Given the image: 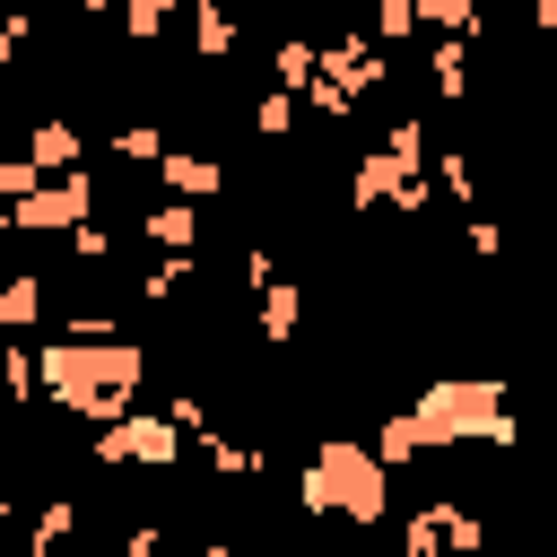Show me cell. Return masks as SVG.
Segmentation results:
<instances>
[{"instance_id": "1", "label": "cell", "mask_w": 557, "mask_h": 557, "mask_svg": "<svg viewBox=\"0 0 557 557\" xmlns=\"http://www.w3.org/2000/svg\"><path fill=\"white\" fill-rule=\"evenodd\" d=\"M44 374H52V392L70 400V418H122V392L139 383V348H122V339H104V348H44Z\"/></svg>"}, {"instance_id": "2", "label": "cell", "mask_w": 557, "mask_h": 557, "mask_svg": "<svg viewBox=\"0 0 557 557\" xmlns=\"http://www.w3.org/2000/svg\"><path fill=\"white\" fill-rule=\"evenodd\" d=\"M383 444H348V435H331L313 461H305V505H331V513H357V522H374L383 513Z\"/></svg>"}, {"instance_id": "3", "label": "cell", "mask_w": 557, "mask_h": 557, "mask_svg": "<svg viewBox=\"0 0 557 557\" xmlns=\"http://www.w3.org/2000/svg\"><path fill=\"white\" fill-rule=\"evenodd\" d=\"M87 209H96V183L70 165V183H52V191H26V200L9 209V226H87Z\"/></svg>"}, {"instance_id": "4", "label": "cell", "mask_w": 557, "mask_h": 557, "mask_svg": "<svg viewBox=\"0 0 557 557\" xmlns=\"http://www.w3.org/2000/svg\"><path fill=\"white\" fill-rule=\"evenodd\" d=\"M157 165H165V183H174L183 200H191V191H218V183H226V174H218V157H183V148H165Z\"/></svg>"}, {"instance_id": "5", "label": "cell", "mask_w": 557, "mask_h": 557, "mask_svg": "<svg viewBox=\"0 0 557 557\" xmlns=\"http://www.w3.org/2000/svg\"><path fill=\"white\" fill-rule=\"evenodd\" d=\"M139 226H148V235H157V244H165V252H183V244H191V235H200V218H191V209H183V200H157V209H148V218H139Z\"/></svg>"}, {"instance_id": "6", "label": "cell", "mask_w": 557, "mask_h": 557, "mask_svg": "<svg viewBox=\"0 0 557 557\" xmlns=\"http://www.w3.org/2000/svg\"><path fill=\"white\" fill-rule=\"evenodd\" d=\"M35 313H44V278L26 270V278H9V296H0V322H9V331H26Z\"/></svg>"}, {"instance_id": "7", "label": "cell", "mask_w": 557, "mask_h": 557, "mask_svg": "<svg viewBox=\"0 0 557 557\" xmlns=\"http://www.w3.org/2000/svg\"><path fill=\"white\" fill-rule=\"evenodd\" d=\"M35 165H78V131L70 122H44L35 131Z\"/></svg>"}, {"instance_id": "8", "label": "cell", "mask_w": 557, "mask_h": 557, "mask_svg": "<svg viewBox=\"0 0 557 557\" xmlns=\"http://www.w3.org/2000/svg\"><path fill=\"white\" fill-rule=\"evenodd\" d=\"M252 122H261V139H287V122H296L287 87H278V96H261V104H252Z\"/></svg>"}, {"instance_id": "9", "label": "cell", "mask_w": 557, "mask_h": 557, "mask_svg": "<svg viewBox=\"0 0 557 557\" xmlns=\"http://www.w3.org/2000/svg\"><path fill=\"white\" fill-rule=\"evenodd\" d=\"M0 191H9V200H26V191H35V148H26V157H9V165H0Z\"/></svg>"}, {"instance_id": "10", "label": "cell", "mask_w": 557, "mask_h": 557, "mask_svg": "<svg viewBox=\"0 0 557 557\" xmlns=\"http://www.w3.org/2000/svg\"><path fill=\"white\" fill-rule=\"evenodd\" d=\"M131 35H165V0H131Z\"/></svg>"}, {"instance_id": "11", "label": "cell", "mask_w": 557, "mask_h": 557, "mask_svg": "<svg viewBox=\"0 0 557 557\" xmlns=\"http://www.w3.org/2000/svg\"><path fill=\"white\" fill-rule=\"evenodd\" d=\"M278 9H313V0H278Z\"/></svg>"}]
</instances>
